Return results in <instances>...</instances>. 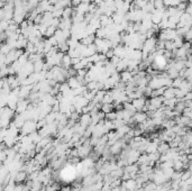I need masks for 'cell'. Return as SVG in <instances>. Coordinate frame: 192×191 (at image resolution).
I'll use <instances>...</instances> for the list:
<instances>
[{
    "mask_svg": "<svg viewBox=\"0 0 192 191\" xmlns=\"http://www.w3.org/2000/svg\"><path fill=\"white\" fill-rule=\"evenodd\" d=\"M19 130H20V134H22V135H29V134H32V133L36 132V130H37L36 121L33 120V119L26 120Z\"/></svg>",
    "mask_w": 192,
    "mask_h": 191,
    "instance_id": "6da1fadb",
    "label": "cell"
},
{
    "mask_svg": "<svg viewBox=\"0 0 192 191\" xmlns=\"http://www.w3.org/2000/svg\"><path fill=\"white\" fill-rule=\"evenodd\" d=\"M146 100H147V99H145L144 97H140V98L131 100V105H133V107L135 108L136 111H142L145 104H146Z\"/></svg>",
    "mask_w": 192,
    "mask_h": 191,
    "instance_id": "7a4b0ae2",
    "label": "cell"
},
{
    "mask_svg": "<svg viewBox=\"0 0 192 191\" xmlns=\"http://www.w3.org/2000/svg\"><path fill=\"white\" fill-rule=\"evenodd\" d=\"M91 124V115L90 114H83V115L79 117V125L82 127H88Z\"/></svg>",
    "mask_w": 192,
    "mask_h": 191,
    "instance_id": "3957f363",
    "label": "cell"
},
{
    "mask_svg": "<svg viewBox=\"0 0 192 191\" xmlns=\"http://www.w3.org/2000/svg\"><path fill=\"white\" fill-rule=\"evenodd\" d=\"M133 120L134 123H137V124H140L143 121H145L147 119V115H146V112H143V111H138V112H135L133 115Z\"/></svg>",
    "mask_w": 192,
    "mask_h": 191,
    "instance_id": "277c9868",
    "label": "cell"
},
{
    "mask_svg": "<svg viewBox=\"0 0 192 191\" xmlns=\"http://www.w3.org/2000/svg\"><path fill=\"white\" fill-rule=\"evenodd\" d=\"M157 146H159V144L152 140V142H150V143L146 145L145 153H146V154H152V153H155V152H157Z\"/></svg>",
    "mask_w": 192,
    "mask_h": 191,
    "instance_id": "5b68a950",
    "label": "cell"
},
{
    "mask_svg": "<svg viewBox=\"0 0 192 191\" xmlns=\"http://www.w3.org/2000/svg\"><path fill=\"white\" fill-rule=\"evenodd\" d=\"M170 149V146H169V143L166 142H161L157 146V152L160 154H166L167 151Z\"/></svg>",
    "mask_w": 192,
    "mask_h": 191,
    "instance_id": "8992f818",
    "label": "cell"
},
{
    "mask_svg": "<svg viewBox=\"0 0 192 191\" xmlns=\"http://www.w3.org/2000/svg\"><path fill=\"white\" fill-rule=\"evenodd\" d=\"M120 76V80L124 82H128L130 81L131 79H133V74H131V72H129V71H123V72H120L119 74Z\"/></svg>",
    "mask_w": 192,
    "mask_h": 191,
    "instance_id": "52a82bcc",
    "label": "cell"
},
{
    "mask_svg": "<svg viewBox=\"0 0 192 191\" xmlns=\"http://www.w3.org/2000/svg\"><path fill=\"white\" fill-rule=\"evenodd\" d=\"M74 14V9L73 7H65L63 8V14H62V18H71Z\"/></svg>",
    "mask_w": 192,
    "mask_h": 191,
    "instance_id": "ba28073f",
    "label": "cell"
},
{
    "mask_svg": "<svg viewBox=\"0 0 192 191\" xmlns=\"http://www.w3.org/2000/svg\"><path fill=\"white\" fill-rule=\"evenodd\" d=\"M112 109H114V106L111 104H102L100 110L102 112H105V114H108V112L112 111Z\"/></svg>",
    "mask_w": 192,
    "mask_h": 191,
    "instance_id": "9c48e42d",
    "label": "cell"
},
{
    "mask_svg": "<svg viewBox=\"0 0 192 191\" xmlns=\"http://www.w3.org/2000/svg\"><path fill=\"white\" fill-rule=\"evenodd\" d=\"M57 29V28H55V27H53V26H48L47 27V29H46V32H45V36L46 37H52V36H54V34H55V31Z\"/></svg>",
    "mask_w": 192,
    "mask_h": 191,
    "instance_id": "30bf717a",
    "label": "cell"
},
{
    "mask_svg": "<svg viewBox=\"0 0 192 191\" xmlns=\"http://www.w3.org/2000/svg\"><path fill=\"white\" fill-rule=\"evenodd\" d=\"M105 118H106L107 120H111V121L116 120V119H117V112H116V111L108 112V114H106V117H105Z\"/></svg>",
    "mask_w": 192,
    "mask_h": 191,
    "instance_id": "8fae6325",
    "label": "cell"
},
{
    "mask_svg": "<svg viewBox=\"0 0 192 191\" xmlns=\"http://www.w3.org/2000/svg\"><path fill=\"white\" fill-rule=\"evenodd\" d=\"M172 50H174V45H173L172 41H164V51L171 52Z\"/></svg>",
    "mask_w": 192,
    "mask_h": 191,
    "instance_id": "7c38bea8",
    "label": "cell"
},
{
    "mask_svg": "<svg viewBox=\"0 0 192 191\" xmlns=\"http://www.w3.org/2000/svg\"><path fill=\"white\" fill-rule=\"evenodd\" d=\"M105 56H106L107 60H110L112 56H114V50H112V48H109L106 53H105Z\"/></svg>",
    "mask_w": 192,
    "mask_h": 191,
    "instance_id": "4fadbf2b",
    "label": "cell"
},
{
    "mask_svg": "<svg viewBox=\"0 0 192 191\" xmlns=\"http://www.w3.org/2000/svg\"><path fill=\"white\" fill-rule=\"evenodd\" d=\"M81 2H82V0H71V6L76 7V6H79Z\"/></svg>",
    "mask_w": 192,
    "mask_h": 191,
    "instance_id": "5bb4252c",
    "label": "cell"
},
{
    "mask_svg": "<svg viewBox=\"0 0 192 191\" xmlns=\"http://www.w3.org/2000/svg\"><path fill=\"white\" fill-rule=\"evenodd\" d=\"M165 191H176V190H174V189H172V188H169V189H166Z\"/></svg>",
    "mask_w": 192,
    "mask_h": 191,
    "instance_id": "9a60e30c",
    "label": "cell"
}]
</instances>
